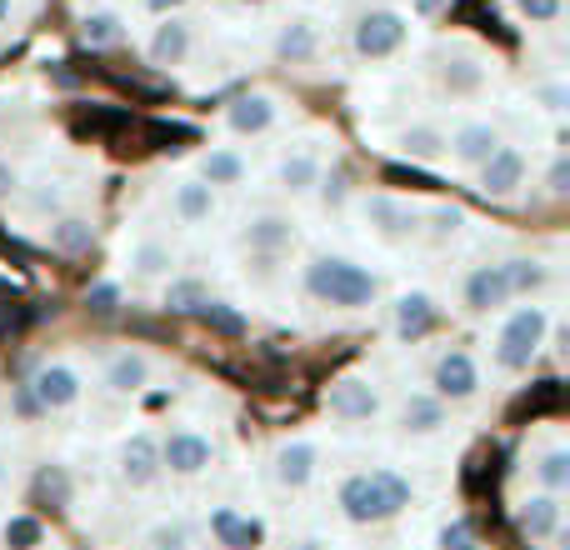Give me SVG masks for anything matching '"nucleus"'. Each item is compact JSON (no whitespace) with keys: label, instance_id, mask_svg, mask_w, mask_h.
Masks as SVG:
<instances>
[{"label":"nucleus","instance_id":"obj_46","mask_svg":"<svg viewBox=\"0 0 570 550\" xmlns=\"http://www.w3.org/2000/svg\"><path fill=\"white\" fill-rule=\"evenodd\" d=\"M16 190H20L16 166H10V160H0V200H6V196H16Z\"/></svg>","mask_w":570,"mask_h":550},{"label":"nucleus","instance_id":"obj_42","mask_svg":"<svg viewBox=\"0 0 570 550\" xmlns=\"http://www.w3.org/2000/svg\"><path fill=\"white\" fill-rule=\"evenodd\" d=\"M546 190H551V196H566L570 190V156L566 150L551 160V170H546Z\"/></svg>","mask_w":570,"mask_h":550},{"label":"nucleus","instance_id":"obj_34","mask_svg":"<svg viewBox=\"0 0 570 550\" xmlns=\"http://www.w3.org/2000/svg\"><path fill=\"white\" fill-rule=\"evenodd\" d=\"M210 301V291H206V281H170V291H166V311L170 315H196L200 305Z\"/></svg>","mask_w":570,"mask_h":550},{"label":"nucleus","instance_id":"obj_23","mask_svg":"<svg viewBox=\"0 0 570 550\" xmlns=\"http://www.w3.org/2000/svg\"><path fill=\"white\" fill-rule=\"evenodd\" d=\"M210 536L226 550H250L261 541V526L250 521V515H240L236 505H216V511H210Z\"/></svg>","mask_w":570,"mask_h":550},{"label":"nucleus","instance_id":"obj_3","mask_svg":"<svg viewBox=\"0 0 570 550\" xmlns=\"http://www.w3.org/2000/svg\"><path fill=\"white\" fill-rule=\"evenodd\" d=\"M546 331H551L546 305L531 301V305H521V311H511V321L495 335V365H501V371H531V361L546 345Z\"/></svg>","mask_w":570,"mask_h":550},{"label":"nucleus","instance_id":"obj_53","mask_svg":"<svg viewBox=\"0 0 570 550\" xmlns=\"http://www.w3.org/2000/svg\"><path fill=\"white\" fill-rule=\"evenodd\" d=\"M0 481H6V461H0Z\"/></svg>","mask_w":570,"mask_h":550},{"label":"nucleus","instance_id":"obj_37","mask_svg":"<svg viewBox=\"0 0 570 550\" xmlns=\"http://www.w3.org/2000/svg\"><path fill=\"white\" fill-rule=\"evenodd\" d=\"M515 10H521L531 26H556L566 10V0H515Z\"/></svg>","mask_w":570,"mask_h":550},{"label":"nucleus","instance_id":"obj_4","mask_svg":"<svg viewBox=\"0 0 570 550\" xmlns=\"http://www.w3.org/2000/svg\"><path fill=\"white\" fill-rule=\"evenodd\" d=\"M361 220L375 240H385V246H405V240L421 230L415 206L401 196H361Z\"/></svg>","mask_w":570,"mask_h":550},{"label":"nucleus","instance_id":"obj_6","mask_svg":"<svg viewBox=\"0 0 570 550\" xmlns=\"http://www.w3.org/2000/svg\"><path fill=\"white\" fill-rule=\"evenodd\" d=\"M325 411L341 421H375L381 415V391L371 375H341L325 385Z\"/></svg>","mask_w":570,"mask_h":550},{"label":"nucleus","instance_id":"obj_27","mask_svg":"<svg viewBox=\"0 0 570 550\" xmlns=\"http://www.w3.org/2000/svg\"><path fill=\"white\" fill-rule=\"evenodd\" d=\"M441 425H445V401H435V395H411V401L401 405L405 435H435Z\"/></svg>","mask_w":570,"mask_h":550},{"label":"nucleus","instance_id":"obj_5","mask_svg":"<svg viewBox=\"0 0 570 550\" xmlns=\"http://www.w3.org/2000/svg\"><path fill=\"white\" fill-rule=\"evenodd\" d=\"M405 36H411V26H405L401 10H365V16L355 20L351 46L361 60H385L405 46Z\"/></svg>","mask_w":570,"mask_h":550},{"label":"nucleus","instance_id":"obj_32","mask_svg":"<svg viewBox=\"0 0 570 550\" xmlns=\"http://www.w3.org/2000/svg\"><path fill=\"white\" fill-rule=\"evenodd\" d=\"M80 40H86L90 50H110L126 40V26H120L116 10H90V16L80 20Z\"/></svg>","mask_w":570,"mask_h":550},{"label":"nucleus","instance_id":"obj_10","mask_svg":"<svg viewBox=\"0 0 570 550\" xmlns=\"http://www.w3.org/2000/svg\"><path fill=\"white\" fill-rule=\"evenodd\" d=\"M521 186H525V150L515 146H501L485 166H475V190L491 200H511Z\"/></svg>","mask_w":570,"mask_h":550},{"label":"nucleus","instance_id":"obj_7","mask_svg":"<svg viewBox=\"0 0 570 550\" xmlns=\"http://www.w3.org/2000/svg\"><path fill=\"white\" fill-rule=\"evenodd\" d=\"M116 471H120V481H126L130 491L156 485L160 481V441H156V435H146V431L126 435V441H120V451H116Z\"/></svg>","mask_w":570,"mask_h":550},{"label":"nucleus","instance_id":"obj_26","mask_svg":"<svg viewBox=\"0 0 570 550\" xmlns=\"http://www.w3.org/2000/svg\"><path fill=\"white\" fill-rule=\"evenodd\" d=\"M46 240H50V251H60V256H86V251L96 246V226H90L86 216H60V220H50Z\"/></svg>","mask_w":570,"mask_h":550},{"label":"nucleus","instance_id":"obj_16","mask_svg":"<svg viewBox=\"0 0 570 550\" xmlns=\"http://www.w3.org/2000/svg\"><path fill=\"white\" fill-rule=\"evenodd\" d=\"M395 335L401 341H421V335H431L435 331V321H441V305L431 301L425 291H405V295H395Z\"/></svg>","mask_w":570,"mask_h":550},{"label":"nucleus","instance_id":"obj_15","mask_svg":"<svg viewBox=\"0 0 570 550\" xmlns=\"http://www.w3.org/2000/svg\"><path fill=\"white\" fill-rule=\"evenodd\" d=\"M315 465H321V445L285 441L276 451V461H271V475H276V485H285V491H305L315 481Z\"/></svg>","mask_w":570,"mask_h":550},{"label":"nucleus","instance_id":"obj_41","mask_svg":"<svg viewBox=\"0 0 570 550\" xmlns=\"http://www.w3.org/2000/svg\"><path fill=\"white\" fill-rule=\"evenodd\" d=\"M441 550H481V541H475V526L471 521H451L441 531Z\"/></svg>","mask_w":570,"mask_h":550},{"label":"nucleus","instance_id":"obj_44","mask_svg":"<svg viewBox=\"0 0 570 550\" xmlns=\"http://www.w3.org/2000/svg\"><path fill=\"white\" fill-rule=\"evenodd\" d=\"M345 196H351V186H345V170H335L331 180L321 176V200H325V206H341Z\"/></svg>","mask_w":570,"mask_h":550},{"label":"nucleus","instance_id":"obj_39","mask_svg":"<svg viewBox=\"0 0 570 550\" xmlns=\"http://www.w3.org/2000/svg\"><path fill=\"white\" fill-rule=\"evenodd\" d=\"M425 220H431V236H435V240H451L455 230L465 226V210H461V206H435Z\"/></svg>","mask_w":570,"mask_h":550},{"label":"nucleus","instance_id":"obj_11","mask_svg":"<svg viewBox=\"0 0 570 550\" xmlns=\"http://www.w3.org/2000/svg\"><path fill=\"white\" fill-rule=\"evenodd\" d=\"M210 461H216V445L200 431H170L160 441V471H170V475H200Z\"/></svg>","mask_w":570,"mask_h":550},{"label":"nucleus","instance_id":"obj_38","mask_svg":"<svg viewBox=\"0 0 570 550\" xmlns=\"http://www.w3.org/2000/svg\"><path fill=\"white\" fill-rule=\"evenodd\" d=\"M86 305H90V315H116V311H120V285H116V281L90 285V291H86Z\"/></svg>","mask_w":570,"mask_h":550},{"label":"nucleus","instance_id":"obj_22","mask_svg":"<svg viewBox=\"0 0 570 550\" xmlns=\"http://www.w3.org/2000/svg\"><path fill=\"white\" fill-rule=\"evenodd\" d=\"M106 385H110L116 395L146 391V385H150V361H146L140 351H130V345H126V351H116V355L106 361Z\"/></svg>","mask_w":570,"mask_h":550},{"label":"nucleus","instance_id":"obj_45","mask_svg":"<svg viewBox=\"0 0 570 550\" xmlns=\"http://www.w3.org/2000/svg\"><path fill=\"white\" fill-rule=\"evenodd\" d=\"M535 100H541V106H546V110H566L570 90L561 86V80H551V86H535Z\"/></svg>","mask_w":570,"mask_h":550},{"label":"nucleus","instance_id":"obj_2","mask_svg":"<svg viewBox=\"0 0 570 550\" xmlns=\"http://www.w3.org/2000/svg\"><path fill=\"white\" fill-rule=\"evenodd\" d=\"M305 291L321 305H335V311H365L381 295V281L345 256H315L305 266Z\"/></svg>","mask_w":570,"mask_h":550},{"label":"nucleus","instance_id":"obj_29","mask_svg":"<svg viewBox=\"0 0 570 550\" xmlns=\"http://www.w3.org/2000/svg\"><path fill=\"white\" fill-rule=\"evenodd\" d=\"M130 271H136L140 281H166V275L176 271V251H170L166 240H140V246L130 251Z\"/></svg>","mask_w":570,"mask_h":550},{"label":"nucleus","instance_id":"obj_20","mask_svg":"<svg viewBox=\"0 0 570 550\" xmlns=\"http://www.w3.org/2000/svg\"><path fill=\"white\" fill-rule=\"evenodd\" d=\"M321 176H325V166L315 150H291V156H281V166H276V186L285 196H311V190L321 186Z\"/></svg>","mask_w":570,"mask_h":550},{"label":"nucleus","instance_id":"obj_43","mask_svg":"<svg viewBox=\"0 0 570 550\" xmlns=\"http://www.w3.org/2000/svg\"><path fill=\"white\" fill-rule=\"evenodd\" d=\"M40 491H46L50 495V501H56V505H66L70 501V485H66V475H60V471H40Z\"/></svg>","mask_w":570,"mask_h":550},{"label":"nucleus","instance_id":"obj_8","mask_svg":"<svg viewBox=\"0 0 570 550\" xmlns=\"http://www.w3.org/2000/svg\"><path fill=\"white\" fill-rule=\"evenodd\" d=\"M431 385H435V401H471L481 391V365H475L471 351H445L435 355Z\"/></svg>","mask_w":570,"mask_h":550},{"label":"nucleus","instance_id":"obj_1","mask_svg":"<svg viewBox=\"0 0 570 550\" xmlns=\"http://www.w3.org/2000/svg\"><path fill=\"white\" fill-rule=\"evenodd\" d=\"M415 501V485L405 481L391 465H375V471H355L341 481L335 491V505L351 526H385Z\"/></svg>","mask_w":570,"mask_h":550},{"label":"nucleus","instance_id":"obj_18","mask_svg":"<svg viewBox=\"0 0 570 550\" xmlns=\"http://www.w3.org/2000/svg\"><path fill=\"white\" fill-rule=\"evenodd\" d=\"M315 50H321V26L311 16H295L276 30V60L285 66H305V60H315Z\"/></svg>","mask_w":570,"mask_h":550},{"label":"nucleus","instance_id":"obj_36","mask_svg":"<svg viewBox=\"0 0 570 550\" xmlns=\"http://www.w3.org/2000/svg\"><path fill=\"white\" fill-rule=\"evenodd\" d=\"M150 550H190V526L186 521H156L146 531Z\"/></svg>","mask_w":570,"mask_h":550},{"label":"nucleus","instance_id":"obj_13","mask_svg":"<svg viewBox=\"0 0 570 550\" xmlns=\"http://www.w3.org/2000/svg\"><path fill=\"white\" fill-rule=\"evenodd\" d=\"M505 140H501V130L491 126V120H465V126H455L451 136H445V156H455L461 166H485V160L501 150Z\"/></svg>","mask_w":570,"mask_h":550},{"label":"nucleus","instance_id":"obj_52","mask_svg":"<svg viewBox=\"0 0 570 550\" xmlns=\"http://www.w3.org/2000/svg\"><path fill=\"white\" fill-rule=\"evenodd\" d=\"M240 6H266V0H240Z\"/></svg>","mask_w":570,"mask_h":550},{"label":"nucleus","instance_id":"obj_40","mask_svg":"<svg viewBox=\"0 0 570 550\" xmlns=\"http://www.w3.org/2000/svg\"><path fill=\"white\" fill-rule=\"evenodd\" d=\"M441 80L451 90H475V86H481V66H475V60H451Z\"/></svg>","mask_w":570,"mask_h":550},{"label":"nucleus","instance_id":"obj_49","mask_svg":"<svg viewBox=\"0 0 570 550\" xmlns=\"http://www.w3.org/2000/svg\"><path fill=\"white\" fill-rule=\"evenodd\" d=\"M441 6H445V0H415V16H435Z\"/></svg>","mask_w":570,"mask_h":550},{"label":"nucleus","instance_id":"obj_17","mask_svg":"<svg viewBox=\"0 0 570 550\" xmlns=\"http://www.w3.org/2000/svg\"><path fill=\"white\" fill-rule=\"evenodd\" d=\"M226 126L236 130V136H261V130L276 126V100L266 96V90H250V96H236L226 106Z\"/></svg>","mask_w":570,"mask_h":550},{"label":"nucleus","instance_id":"obj_21","mask_svg":"<svg viewBox=\"0 0 570 550\" xmlns=\"http://www.w3.org/2000/svg\"><path fill=\"white\" fill-rule=\"evenodd\" d=\"M170 210H176L180 226H206L210 216H216V190L206 186V180H180L176 190H170Z\"/></svg>","mask_w":570,"mask_h":550},{"label":"nucleus","instance_id":"obj_31","mask_svg":"<svg viewBox=\"0 0 570 550\" xmlns=\"http://www.w3.org/2000/svg\"><path fill=\"white\" fill-rule=\"evenodd\" d=\"M535 485L546 495H566L570 491V451L566 445H551L546 455H535Z\"/></svg>","mask_w":570,"mask_h":550},{"label":"nucleus","instance_id":"obj_28","mask_svg":"<svg viewBox=\"0 0 570 550\" xmlns=\"http://www.w3.org/2000/svg\"><path fill=\"white\" fill-rule=\"evenodd\" d=\"M196 180H206L210 190L240 186V180H246V160H240L236 150H206V156H200V176Z\"/></svg>","mask_w":570,"mask_h":550},{"label":"nucleus","instance_id":"obj_51","mask_svg":"<svg viewBox=\"0 0 570 550\" xmlns=\"http://www.w3.org/2000/svg\"><path fill=\"white\" fill-rule=\"evenodd\" d=\"M6 20H10V0H0V26H6Z\"/></svg>","mask_w":570,"mask_h":550},{"label":"nucleus","instance_id":"obj_48","mask_svg":"<svg viewBox=\"0 0 570 550\" xmlns=\"http://www.w3.org/2000/svg\"><path fill=\"white\" fill-rule=\"evenodd\" d=\"M146 6L156 10V16H170V10H180V6H186V0H146Z\"/></svg>","mask_w":570,"mask_h":550},{"label":"nucleus","instance_id":"obj_30","mask_svg":"<svg viewBox=\"0 0 570 550\" xmlns=\"http://www.w3.org/2000/svg\"><path fill=\"white\" fill-rule=\"evenodd\" d=\"M505 285H511V301L515 295H541L546 285H551V266L546 261H531V256H521V261H505Z\"/></svg>","mask_w":570,"mask_h":550},{"label":"nucleus","instance_id":"obj_9","mask_svg":"<svg viewBox=\"0 0 570 550\" xmlns=\"http://www.w3.org/2000/svg\"><path fill=\"white\" fill-rule=\"evenodd\" d=\"M30 401L40 405V411H70V405L80 401V371L66 361H50L40 365L36 375H30Z\"/></svg>","mask_w":570,"mask_h":550},{"label":"nucleus","instance_id":"obj_12","mask_svg":"<svg viewBox=\"0 0 570 550\" xmlns=\"http://www.w3.org/2000/svg\"><path fill=\"white\" fill-rule=\"evenodd\" d=\"M511 305V285H505L501 266H475L461 285V311L465 315H495Z\"/></svg>","mask_w":570,"mask_h":550},{"label":"nucleus","instance_id":"obj_33","mask_svg":"<svg viewBox=\"0 0 570 550\" xmlns=\"http://www.w3.org/2000/svg\"><path fill=\"white\" fill-rule=\"evenodd\" d=\"M196 321L206 325V331H216V335H230V341H240V335H246V315H240L236 305H226V301H206L196 311Z\"/></svg>","mask_w":570,"mask_h":550},{"label":"nucleus","instance_id":"obj_35","mask_svg":"<svg viewBox=\"0 0 570 550\" xmlns=\"http://www.w3.org/2000/svg\"><path fill=\"white\" fill-rule=\"evenodd\" d=\"M0 541H6V550H36L46 541V526H40L36 515H10V521L0 526Z\"/></svg>","mask_w":570,"mask_h":550},{"label":"nucleus","instance_id":"obj_47","mask_svg":"<svg viewBox=\"0 0 570 550\" xmlns=\"http://www.w3.org/2000/svg\"><path fill=\"white\" fill-rule=\"evenodd\" d=\"M30 206H36V210H56V206H60V190H56V186L36 190V196H30Z\"/></svg>","mask_w":570,"mask_h":550},{"label":"nucleus","instance_id":"obj_50","mask_svg":"<svg viewBox=\"0 0 570 550\" xmlns=\"http://www.w3.org/2000/svg\"><path fill=\"white\" fill-rule=\"evenodd\" d=\"M291 550H325V541H295Z\"/></svg>","mask_w":570,"mask_h":550},{"label":"nucleus","instance_id":"obj_19","mask_svg":"<svg viewBox=\"0 0 570 550\" xmlns=\"http://www.w3.org/2000/svg\"><path fill=\"white\" fill-rule=\"evenodd\" d=\"M246 246L256 251V256H281V251L295 246V220L291 216H250L246 220Z\"/></svg>","mask_w":570,"mask_h":550},{"label":"nucleus","instance_id":"obj_24","mask_svg":"<svg viewBox=\"0 0 570 550\" xmlns=\"http://www.w3.org/2000/svg\"><path fill=\"white\" fill-rule=\"evenodd\" d=\"M186 56H190V26L166 16L156 26V36H150V60H156V66H180Z\"/></svg>","mask_w":570,"mask_h":550},{"label":"nucleus","instance_id":"obj_14","mask_svg":"<svg viewBox=\"0 0 570 550\" xmlns=\"http://www.w3.org/2000/svg\"><path fill=\"white\" fill-rule=\"evenodd\" d=\"M561 521H566L561 495L531 491V495H521V501H515V526H521L531 541H551V536H561Z\"/></svg>","mask_w":570,"mask_h":550},{"label":"nucleus","instance_id":"obj_25","mask_svg":"<svg viewBox=\"0 0 570 550\" xmlns=\"http://www.w3.org/2000/svg\"><path fill=\"white\" fill-rule=\"evenodd\" d=\"M395 150H401L405 160L435 166V160L445 156V130H441V126H405L401 136H395Z\"/></svg>","mask_w":570,"mask_h":550}]
</instances>
